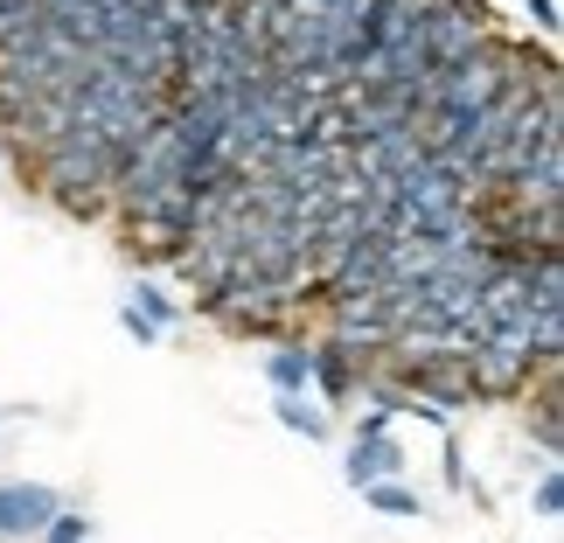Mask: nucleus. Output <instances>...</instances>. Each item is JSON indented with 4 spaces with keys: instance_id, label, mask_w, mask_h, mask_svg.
<instances>
[{
    "instance_id": "20e7f679",
    "label": "nucleus",
    "mask_w": 564,
    "mask_h": 543,
    "mask_svg": "<svg viewBox=\"0 0 564 543\" xmlns=\"http://www.w3.org/2000/svg\"><path fill=\"white\" fill-rule=\"evenodd\" d=\"M272 419L293 432V439H307V446H321L335 432V419H328V404L321 398H272Z\"/></svg>"
},
{
    "instance_id": "0eeeda50",
    "label": "nucleus",
    "mask_w": 564,
    "mask_h": 543,
    "mask_svg": "<svg viewBox=\"0 0 564 543\" xmlns=\"http://www.w3.org/2000/svg\"><path fill=\"white\" fill-rule=\"evenodd\" d=\"M530 502H536V515H544V523H557V515H564V474H557V467H551V474H536Z\"/></svg>"
},
{
    "instance_id": "6e6552de",
    "label": "nucleus",
    "mask_w": 564,
    "mask_h": 543,
    "mask_svg": "<svg viewBox=\"0 0 564 543\" xmlns=\"http://www.w3.org/2000/svg\"><path fill=\"white\" fill-rule=\"evenodd\" d=\"M42 543H91V523H84V515H70V509H63L56 523L42 530Z\"/></svg>"
},
{
    "instance_id": "7ed1b4c3",
    "label": "nucleus",
    "mask_w": 564,
    "mask_h": 543,
    "mask_svg": "<svg viewBox=\"0 0 564 543\" xmlns=\"http://www.w3.org/2000/svg\"><path fill=\"white\" fill-rule=\"evenodd\" d=\"M265 383H272V398H314V349L279 341V349L265 356Z\"/></svg>"
},
{
    "instance_id": "39448f33",
    "label": "nucleus",
    "mask_w": 564,
    "mask_h": 543,
    "mask_svg": "<svg viewBox=\"0 0 564 543\" xmlns=\"http://www.w3.org/2000/svg\"><path fill=\"white\" fill-rule=\"evenodd\" d=\"M362 502H370L377 515H404V523H425V495H419V488H404V481H377V488H362Z\"/></svg>"
},
{
    "instance_id": "1a4fd4ad",
    "label": "nucleus",
    "mask_w": 564,
    "mask_h": 543,
    "mask_svg": "<svg viewBox=\"0 0 564 543\" xmlns=\"http://www.w3.org/2000/svg\"><path fill=\"white\" fill-rule=\"evenodd\" d=\"M119 328H126V335H133V341H140V349H154V341H161V335H154V328H147V321L133 314V307H119Z\"/></svg>"
},
{
    "instance_id": "9b49d317",
    "label": "nucleus",
    "mask_w": 564,
    "mask_h": 543,
    "mask_svg": "<svg viewBox=\"0 0 564 543\" xmlns=\"http://www.w3.org/2000/svg\"><path fill=\"white\" fill-rule=\"evenodd\" d=\"M0 175H8V140H0Z\"/></svg>"
},
{
    "instance_id": "9d476101",
    "label": "nucleus",
    "mask_w": 564,
    "mask_h": 543,
    "mask_svg": "<svg viewBox=\"0 0 564 543\" xmlns=\"http://www.w3.org/2000/svg\"><path fill=\"white\" fill-rule=\"evenodd\" d=\"M530 21H536V35H557V0H523Z\"/></svg>"
},
{
    "instance_id": "f257e3e1",
    "label": "nucleus",
    "mask_w": 564,
    "mask_h": 543,
    "mask_svg": "<svg viewBox=\"0 0 564 543\" xmlns=\"http://www.w3.org/2000/svg\"><path fill=\"white\" fill-rule=\"evenodd\" d=\"M63 515V495L42 481H0V536H42Z\"/></svg>"
},
{
    "instance_id": "423d86ee",
    "label": "nucleus",
    "mask_w": 564,
    "mask_h": 543,
    "mask_svg": "<svg viewBox=\"0 0 564 543\" xmlns=\"http://www.w3.org/2000/svg\"><path fill=\"white\" fill-rule=\"evenodd\" d=\"M126 307H133V314H140V321H147V328H154V335H167V328H175V321H182V307H175V300H167V293L154 286V279H140Z\"/></svg>"
},
{
    "instance_id": "f03ea898",
    "label": "nucleus",
    "mask_w": 564,
    "mask_h": 543,
    "mask_svg": "<svg viewBox=\"0 0 564 543\" xmlns=\"http://www.w3.org/2000/svg\"><path fill=\"white\" fill-rule=\"evenodd\" d=\"M341 474H349L356 495L377 488V481H398V474H404V446H398V439H356V446H349V467H341Z\"/></svg>"
}]
</instances>
